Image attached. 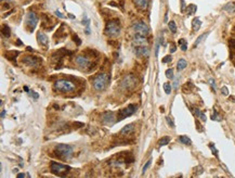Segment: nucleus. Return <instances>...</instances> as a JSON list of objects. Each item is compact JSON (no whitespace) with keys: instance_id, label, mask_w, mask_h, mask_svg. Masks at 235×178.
<instances>
[{"instance_id":"f03ea898","label":"nucleus","mask_w":235,"mask_h":178,"mask_svg":"<svg viewBox=\"0 0 235 178\" xmlns=\"http://www.w3.org/2000/svg\"><path fill=\"white\" fill-rule=\"evenodd\" d=\"M108 81H110V76L105 73H101L99 75H97L93 78L92 81V85H93V88L98 91H101V90H104L107 86Z\"/></svg>"},{"instance_id":"b1692460","label":"nucleus","mask_w":235,"mask_h":178,"mask_svg":"<svg viewBox=\"0 0 235 178\" xmlns=\"http://www.w3.org/2000/svg\"><path fill=\"white\" fill-rule=\"evenodd\" d=\"M179 141L181 142V143H183V145H191L192 143V141H191V139L188 138V137H186V136H180L179 137Z\"/></svg>"},{"instance_id":"9b49d317","label":"nucleus","mask_w":235,"mask_h":178,"mask_svg":"<svg viewBox=\"0 0 235 178\" xmlns=\"http://www.w3.org/2000/svg\"><path fill=\"white\" fill-rule=\"evenodd\" d=\"M22 62L25 64V65H27V66H29V67H36V66H38L39 63L41 62V60L39 58H36V57L28 56V57H25V58L22 60Z\"/></svg>"},{"instance_id":"a18cd8bd","label":"nucleus","mask_w":235,"mask_h":178,"mask_svg":"<svg viewBox=\"0 0 235 178\" xmlns=\"http://www.w3.org/2000/svg\"><path fill=\"white\" fill-rule=\"evenodd\" d=\"M178 85H179V79H176V81H174V84H173V88L177 89L178 88Z\"/></svg>"},{"instance_id":"412c9836","label":"nucleus","mask_w":235,"mask_h":178,"mask_svg":"<svg viewBox=\"0 0 235 178\" xmlns=\"http://www.w3.org/2000/svg\"><path fill=\"white\" fill-rule=\"evenodd\" d=\"M17 54H20L19 51H8L5 56H6V58L9 59V60H13V59H15V57H17Z\"/></svg>"},{"instance_id":"9d476101","label":"nucleus","mask_w":235,"mask_h":178,"mask_svg":"<svg viewBox=\"0 0 235 178\" xmlns=\"http://www.w3.org/2000/svg\"><path fill=\"white\" fill-rule=\"evenodd\" d=\"M101 120H102L103 124L105 125H112L115 123V114L113 111H106L103 112L101 114Z\"/></svg>"},{"instance_id":"39448f33","label":"nucleus","mask_w":235,"mask_h":178,"mask_svg":"<svg viewBox=\"0 0 235 178\" xmlns=\"http://www.w3.org/2000/svg\"><path fill=\"white\" fill-rule=\"evenodd\" d=\"M50 170H51V173H53L54 175L64 177V176L66 175L67 173L71 170V167L67 166V165H63V164H60V163H56V162H51Z\"/></svg>"},{"instance_id":"4be33fe9","label":"nucleus","mask_w":235,"mask_h":178,"mask_svg":"<svg viewBox=\"0 0 235 178\" xmlns=\"http://www.w3.org/2000/svg\"><path fill=\"white\" fill-rule=\"evenodd\" d=\"M196 10H197V7L195 6V5H190V6H188V9H186L188 15H193V14H195Z\"/></svg>"},{"instance_id":"f257e3e1","label":"nucleus","mask_w":235,"mask_h":178,"mask_svg":"<svg viewBox=\"0 0 235 178\" xmlns=\"http://www.w3.org/2000/svg\"><path fill=\"white\" fill-rule=\"evenodd\" d=\"M54 153L62 160H68L73 156V148L68 145L59 143L54 147Z\"/></svg>"},{"instance_id":"a878e982","label":"nucleus","mask_w":235,"mask_h":178,"mask_svg":"<svg viewBox=\"0 0 235 178\" xmlns=\"http://www.w3.org/2000/svg\"><path fill=\"white\" fill-rule=\"evenodd\" d=\"M208 34H209V33H205V34H203V35H200V36H198V38L196 39V41H195V44H194V48L197 47V46H198V44H200V42H202L203 40H204V39L208 36Z\"/></svg>"},{"instance_id":"5701e85b","label":"nucleus","mask_w":235,"mask_h":178,"mask_svg":"<svg viewBox=\"0 0 235 178\" xmlns=\"http://www.w3.org/2000/svg\"><path fill=\"white\" fill-rule=\"evenodd\" d=\"M170 142V137L166 136V137H163L159 141H158V146L159 147H163V146H167Z\"/></svg>"},{"instance_id":"cd10ccee","label":"nucleus","mask_w":235,"mask_h":178,"mask_svg":"<svg viewBox=\"0 0 235 178\" xmlns=\"http://www.w3.org/2000/svg\"><path fill=\"white\" fill-rule=\"evenodd\" d=\"M169 26V29L171 31L172 34H176V32H177V25H176V23L173 22V21H170L168 24Z\"/></svg>"},{"instance_id":"4c0bfd02","label":"nucleus","mask_w":235,"mask_h":178,"mask_svg":"<svg viewBox=\"0 0 235 178\" xmlns=\"http://www.w3.org/2000/svg\"><path fill=\"white\" fill-rule=\"evenodd\" d=\"M229 44H230L231 49H232V50H235V39H230Z\"/></svg>"},{"instance_id":"c9c22d12","label":"nucleus","mask_w":235,"mask_h":178,"mask_svg":"<svg viewBox=\"0 0 235 178\" xmlns=\"http://www.w3.org/2000/svg\"><path fill=\"white\" fill-rule=\"evenodd\" d=\"M193 113H194L195 115H196L197 117H200V115L203 114L202 112H200V110H198V109H196V108L193 109Z\"/></svg>"},{"instance_id":"dca6fc26","label":"nucleus","mask_w":235,"mask_h":178,"mask_svg":"<svg viewBox=\"0 0 235 178\" xmlns=\"http://www.w3.org/2000/svg\"><path fill=\"white\" fill-rule=\"evenodd\" d=\"M37 40H38V42L41 46H44V47H47L48 44H49V39H48V37L44 35V33H41V32H39L38 34H37Z\"/></svg>"},{"instance_id":"8fccbe9b","label":"nucleus","mask_w":235,"mask_h":178,"mask_svg":"<svg viewBox=\"0 0 235 178\" xmlns=\"http://www.w3.org/2000/svg\"><path fill=\"white\" fill-rule=\"evenodd\" d=\"M68 17H71V19H74V17H74V15H73V14H71V13H69V14H68Z\"/></svg>"},{"instance_id":"6ab92c4d","label":"nucleus","mask_w":235,"mask_h":178,"mask_svg":"<svg viewBox=\"0 0 235 178\" xmlns=\"http://www.w3.org/2000/svg\"><path fill=\"white\" fill-rule=\"evenodd\" d=\"M188 65V62L184 60V59H180L177 63V70L178 71H183Z\"/></svg>"},{"instance_id":"c03bdc74","label":"nucleus","mask_w":235,"mask_h":178,"mask_svg":"<svg viewBox=\"0 0 235 178\" xmlns=\"http://www.w3.org/2000/svg\"><path fill=\"white\" fill-rule=\"evenodd\" d=\"M31 95L33 96L35 99H38V98H39V96L37 95V92H35V91H31Z\"/></svg>"},{"instance_id":"6e6552de","label":"nucleus","mask_w":235,"mask_h":178,"mask_svg":"<svg viewBox=\"0 0 235 178\" xmlns=\"http://www.w3.org/2000/svg\"><path fill=\"white\" fill-rule=\"evenodd\" d=\"M137 110V106H133V104H129L127 108L122 109L120 111L118 112V115H117V121H122L124 118L126 117H129L136 112Z\"/></svg>"},{"instance_id":"aec40b11","label":"nucleus","mask_w":235,"mask_h":178,"mask_svg":"<svg viewBox=\"0 0 235 178\" xmlns=\"http://www.w3.org/2000/svg\"><path fill=\"white\" fill-rule=\"evenodd\" d=\"M223 10L224 11H227V12H234L235 11V2H227L225 6L223 7Z\"/></svg>"},{"instance_id":"37998d69","label":"nucleus","mask_w":235,"mask_h":178,"mask_svg":"<svg viewBox=\"0 0 235 178\" xmlns=\"http://www.w3.org/2000/svg\"><path fill=\"white\" fill-rule=\"evenodd\" d=\"M181 5H182V7H181V11H184L185 10V5H184V0H181Z\"/></svg>"},{"instance_id":"a211bd4d","label":"nucleus","mask_w":235,"mask_h":178,"mask_svg":"<svg viewBox=\"0 0 235 178\" xmlns=\"http://www.w3.org/2000/svg\"><path fill=\"white\" fill-rule=\"evenodd\" d=\"M200 25H202V22H200V20L198 17H195V19L192 21V29L194 32H197L200 28Z\"/></svg>"},{"instance_id":"c756f323","label":"nucleus","mask_w":235,"mask_h":178,"mask_svg":"<svg viewBox=\"0 0 235 178\" xmlns=\"http://www.w3.org/2000/svg\"><path fill=\"white\" fill-rule=\"evenodd\" d=\"M166 76L169 79H173V70L172 69H168L166 71Z\"/></svg>"},{"instance_id":"1a4fd4ad","label":"nucleus","mask_w":235,"mask_h":178,"mask_svg":"<svg viewBox=\"0 0 235 178\" xmlns=\"http://www.w3.org/2000/svg\"><path fill=\"white\" fill-rule=\"evenodd\" d=\"M37 23H38V17H37L36 14L32 11L28 12L27 17H26V24H27V26L29 27V31L33 32L34 29H35Z\"/></svg>"},{"instance_id":"09e8293b","label":"nucleus","mask_w":235,"mask_h":178,"mask_svg":"<svg viewBox=\"0 0 235 178\" xmlns=\"http://www.w3.org/2000/svg\"><path fill=\"white\" fill-rule=\"evenodd\" d=\"M26 49H27V51H34V49H33V48H31V47H27Z\"/></svg>"},{"instance_id":"0eeeda50","label":"nucleus","mask_w":235,"mask_h":178,"mask_svg":"<svg viewBox=\"0 0 235 178\" xmlns=\"http://www.w3.org/2000/svg\"><path fill=\"white\" fill-rule=\"evenodd\" d=\"M137 85V79L134 76L132 75H127L125 76L120 81V87L125 90H131L136 87Z\"/></svg>"},{"instance_id":"72a5a7b5","label":"nucleus","mask_w":235,"mask_h":178,"mask_svg":"<svg viewBox=\"0 0 235 178\" xmlns=\"http://www.w3.org/2000/svg\"><path fill=\"white\" fill-rule=\"evenodd\" d=\"M172 61V57L169 54V56H166L165 58L163 59V63H169V62Z\"/></svg>"},{"instance_id":"a19ab883","label":"nucleus","mask_w":235,"mask_h":178,"mask_svg":"<svg viewBox=\"0 0 235 178\" xmlns=\"http://www.w3.org/2000/svg\"><path fill=\"white\" fill-rule=\"evenodd\" d=\"M74 40H76V44H81V40L79 39V37L77 35H74Z\"/></svg>"},{"instance_id":"ea45409f","label":"nucleus","mask_w":235,"mask_h":178,"mask_svg":"<svg viewBox=\"0 0 235 178\" xmlns=\"http://www.w3.org/2000/svg\"><path fill=\"white\" fill-rule=\"evenodd\" d=\"M176 50H177V47H176V44H170V52L173 53V52H176Z\"/></svg>"},{"instance_id":"2eb2a0df","label":"nucleus","mask_w":235,"mask_h":178,"mask_svg":"<svg viewBox=\"0 0 235 178\" xmlns=\"http://www.w3.org/2000/svg\"><path fill=\"white\" fill-rule=\"evenodd\" d=\"M136 54L138 58H141V57H149V48H147L146 46H144V47H137Z\"/></svg>"},{"instance_id":"393cba45","label":"nucleus","mask_w":235,"mask_h":178,"mask_svg":"<svg viewBox=\"0 0 235 178\" xmlns=\"http://www.w3.org/2000/svg\"><path fill=\"white\" fill-rule=\"evenodd\" d=\"M179 46L182 51H186V49H188V42L185 41V39L183 38L179 39Z\"/></svg>"},{"instance_id":"7ed1b4c3","label":"nucleus","mask_w":235,"mask_h":178,"mask_svg":"<svg viewBox=\"0 0 235 178\" xmlns=\"http://www.w3.org/2000/svg\"><path fill=\"white\" fill-rule=\"evenodd\" d=\"M104 33L110 37H116L120 34V25L117 20H112L106 24Z\"/></svg>"},{"instance_id":"423d86ee","label":"nucleus","mask_w":235,"mask_h":178,"mask_svg":"<svg viewBox=\"0 0 235 178\" xmlns=\"http://www.w3.org/2000/svg\"><path fill=\"white\" fill-rule=\"evenodd\" d=\"M132 31L136 32L137 35L146 37L149 34V27L144 21H138V22L132 24Z\"/></svg>"},{"instance_id":"3c124183","label":"nucleus","mask_w":235,"mask_h":178,"mask_svg":"<svg viewBox=\"0 0 235 178\" xmlns=\"http://www.w3.org/2000/svg\"><path fill=\"white\" fill-rule=\"evenodd\" d=\"M24 90H25V91H28V87H27V86H25V87H24Z\"/></svg>"},{"instance_id":"79ce46f5","label":"nucleus","mask_w":235,"mask_h":178,"mask_svg":"<svg viewBox=\"0 0 235 178\" xmlns=\"http://www.w3.org/2000/svg\"><path fill=\"white\" fill-rule=\"evenodd\" d=\"M56 17H60V19H63V17H64L63 14H62L60 11H58V10H56Z\"/></svg>"},{"instance_id":"f8f14e48","label":"nucleus","mask_w":235,"mask_h":178,"mask_svg":"<svg viewBox=\"0 0 235 178\" xmlns=\"http://www.w3.org/2000/svg\"><path fill=\"white\" fill-rule=\"evenodd\" d=\"M132 44L136 47H144L147 46V39L145 36H141V35H136L132 39Z\"/></svg>"},{"instance_id":"473e14b6","label":"nucleus","mask_w":235,"mask_h":178,"mask_svg":"<svg viewBox=\"0 0 235 178\" xmlns=\"http://www.w3.org/2000/svg\"><path fill=\"white\" fill-rule=\"evenodd\" d=\"M151 163H152V160H149V161L146 162V164H145V165H144V166H143V168H142V172H143V174H144V173H145V172H146V170L149 167V165H151Z\"/></svg>"},{"instance_id":"e433bc0d","label":"nucleus","mask_w":235,"mask_h":178,"mask_svg":"<svg viewBox=\"0 0 235 178\" xmlns=\"http://www.w3.org/2000/svg\"><path fill=\"white\" fill-rule=\"evenodd\" d=\"M209 148L211 149V151H212L213 154H215L216 156H218V151H217V149L215 148V146H213L212 143H210V145H209Z\"/></svg>"},{"instance_id":"7c9ffc66","label":"nucleus","mask_w":235,"mask_h":178,"mask_svg":"<svg viewBox=\"0 0 235 178\" xmlns=\"http://www.w3.org/2000/svg\"><path fill=\"white\" fill-rule=\"evenodd\" d=\"M166 121H167V124H168V125L170 126V127L174 128V126H176V125H174L173 120H172L171 117H170V116H167V117H166Z\"/></svg>"},{"instance_id":"4468645a","label":"nucleus","mask_w":235,"mask_h":178,"mask_svg":"<svg viewBox=\"0 0 235 178\" xmlns=\"http://www.w3.org/2000/svg\"><path fill=\"white\" fill-rule=\"evenodd\" d=\"M134 130H136V126H134L133 123H131V124H128V125H126L122 128L120 130V135L122 136H129V135L134 133Z\"/></svg>"},{"instance_id":"f3484780","label":"nucleus","mask_w":235,"mask_h":178,"mask_svg":"<svg viewBox=\"0 0 235 178\" xmlns=\"http://www.w3.org/2000/svg\"><path fill=\"white\" fill-rule=\"evenodd\" d=\"M134 3L138 8L142 9V10H145L149 6V0H134Z\"/></svg>"},{"instance_id":"de8ad7c7","label":"nucleus","mask_w":235,"mask_h":178,"mask_svg":"<svg viewBox=\"0 0 235 178\" xmlns=\"http://www.w3.org/2000/svg\"><path fill=\"white\" fill-rule=\"evenodd\" d=\"M25 175L24 174H17V178H24Z\"/></svg>"},{"instance_id":"bb28decb","label":"nucleus","mask_w":235,"mask_h":178,"mask_svg":"<svg viewBox=\"0 0 235 178\" xmlns=\"http://www.w3.org/2000/svg\"><path fill=\"white\" fill-rule=\"evenodd\" d=\"M2 35L3 36H6L7 38H9L10 37V35H11V32H10V28H9V26H3L2 27Z\"/></svg>"},{"instance_id":"2f4dec72","label":"nucleus","mask_w":235,"mask_h":178,"mask_svg":"<svg viewBox=\"0 0 235 178\" xmlns=\"http://www.w3.org/2000/svg\"><path fill=\"white\" fill-rule=\"evenodd\" d=\"M211 118H212L213 121H221V117H220V116L218 115L217 111H213L212 115H211Z\"/></svg>"},{"instance_id":"49530a36","label":"nucleus","mask_w":235,"mask_h":178,"mask_svg":"<svg viewBox=\"0 0 235 178\" xmlns=\"http://www.w3.org/2000/svg\"><path fill=\"white\" fill-rule=\"evenodd\" d=\"M5 116H6V110H2V112H1V118H5Z\"/></svg>"},{"instance_id":"c85d7f7f","label":"nucleus","mask_w":235,"mask_h":178,"mask_svg":"<svg viewBox=\"0 0 235 178\" xmlns=\"http://www.w3.org/2000/svg\"><path fill=\"white\" fill-rule=\"evenodd\" d=\"M164 90L166 92L167 95H170V92H171V85L168 83H165L164 84Z\"/></svg>"},{"instance_id":"58836bf2","label":"nucleus","mask_w":235,"mask_h":178,"mask_svg":"<svg viewBox=\"0 0 235 178\" xmlns=\"http://www.w3.org/2000/svg\"><path fill=\"white\" fill-rule=\"evenodd\" d=\"M221 91H222V94H223L224 96H227V95H229V90H227V87H222V88H221Z\"/></svg>"},{"instance_id":"20e7f679","label":"nucleus","mask_w":235,"mask_h":178,"mask_svg":"<svg viewBox=\"0 0 235 178\" xmlns=\"http://www.w3.org/2000/svg\"><path fill=\"white\" fill-rule=\"evenodd\" d=\"M54 89L62 92H71L75 90V84L66 79H59L54 83Z\"/></svg>"},{"instance_id":"f704fd0d","label":"nucleus","mask_w":235,"mask_h":178,"mask_svg":"<svg viewBox=\"0 0 235 178\" xmlns=\"http://www.w3.org/2000/svg\"><path fill=\"white\" fill-rule=\"evenodd\" d=\"M209 84H210V86H211V88H212V90H213V91H216V89H217V86H216V81H213L212 78H210V79H209Z\"/></svg>"},{"instance_id":"ddd939ff","label":"nucleus","mask_w":235,"mask_h":178,"mask_svg":"<svg viewBox=\"0 0 235 178\" xmlns=\"http://www.w3.org/2000/svg\"><path fill=\"white\" fill-rule=\"evenodd\" d=\"M75 62H76V64H77L79 67H81V69H86V67H88L89 65H90V60L83 56H78L77 58H76V60H75Z\"/></svg>"}]
</instances>
